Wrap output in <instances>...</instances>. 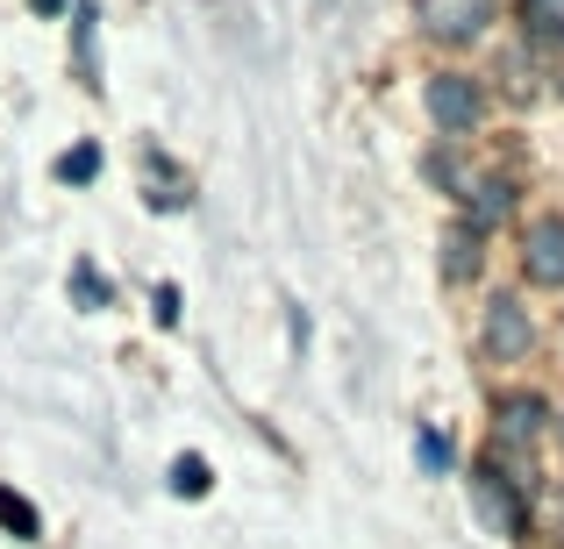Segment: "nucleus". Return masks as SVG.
I'll return each mask as SVG.
<instances>
[{"label":"nucleus","mask_w":564,"mask_h":549,"mask_svg":"<svg viewBox=\"0 0 564 549\" xmlns=\"http://www.w3.org/2000/svg\"><path fill=\"white\" fill-rule=\"evenodd\" d=\"M522 272L536 278V286H564V215L529 221V235H522Z\"/></svg>","instance_id":"423d86ee"},{"label":"nucleus","mask_w":564,"mask_h":549,"mask_svg":"<svg viewBox=\"0 0 564 549\" xmlns=\"http://www.w3.org/2000/svg\"><path fill=\"white\" fill-rule=\"evenodd\" d=\"M508 215H514V179H471L465 186V229L494 235Z\"/></svg>","instance_id":"0eeeda50"},{"label":"nucleus","mask_w":564,"mask_h":549,"mask_svg":"<svg viewBox=\"0 0 564 549\" xmlns=\"http://www.w3.org/2000/svg\"><path fill=\"white\" fill-rule=\"evenodd\" d=\"M471 507H479V521L494 528V536H529V493L514 479H500L494 457L471 464Z\"/></svg>","instance_id":"f03ea898"},{"label":"nucleus","mask_w":564,"mask_h":549,"mask_svg":"<svg viewBox=\"0 0 564 549\" xmlns=\"http://www.w3.org/2000/svg\"><path fill=\"white\" fill-rule=\"evenodd\" d=\"M0 536H14V542H43V514L29 507L14 485H0Z\"/></svg>","instance_id":"9d476101"},{"label":"nucleus","mask_w":564,"mask_h":549,"mask_svg":"<svg viewBox=\"0 0 564 549\" xmlns=\"http://www.w3.org/2000/svg\"><path fill=\"white\" fill-rule=\"evenodd\" d=\"M414 22H422L436 43H471V36H486V22H494V0H414Z\"/></svg>","instance_id":"39448f33"},{"label":"nucleus","mask_w":564,"mask_h":549,"mask_svg":"<svg viewBox=\"0 0 564 549\" xmlns=\"http://www.w3.org/2000/svg\"><path fill=\"white\" fill-rule=\"evenodd\" d=\"M422 464L429 471H451V442H443V436H422Z\"/></svg>","instance_id":"dca6fc26"},{"label":"nucleus","mask_w":564,"mask_h":549,"mask_svg":"<svg viewBox=\"0 0 564 549\" xmlns=\"http://www.w3.org/2000/svg\"><path fill=\"white\" fill-rule=\"evenodd\" d=\"M94 22H100V8L79 0V8H72V65H79L86 86H94Z\"/></svg>","instance_id":"9b49d317"},{"label":"nucleus","mask_w":564,"mask_h":549,"mask_svg":"<svg viewBox=\"0 0 564 549\" xmlns=\"http://www.w3.org/2000/svg\"><path fill=\"white\" fill-rule=\"evenodd\" d=\"M522 29L536 51H564V0H522Z\"/></svg>","instance_id":"1a4fd4ad"},{"label":"nucleus","mask_w":564,"mask_h":549,"mask_svg":"<svg viewBox=\"0 0 564 549\" xmlns=\"http://www.w3.org/2000/svg\"><path fill=\"white\" fill-rule=\"evenodd\" d=\"M479 264H486V235L457 221V229L443 235V278H451V286H471V278H479Z\"/></svg>","instance_id":"6e6552de"},{"label":"nucleus","mask_w":564,"mask_h":549,"mask_svg":"<svg viewBox=\"0 0 564 549\" xmlns=\"http://www.w3.org/2000/svg\"><path fill=\"white\" fill-rule=\"evenodd\" d=\"M100 179V143H72L57 157V186H94Z\"/></svg>","instance_id":"4468645a"},{"label":"nucleus","mask_w":564,"mask_h":549,"mask_svg":"<svg viewBox=\"0 0 564 549\" xmlns=\"http://www.w3.org/2000/svg\"><path fill=\"white\" fill-rule=\"evenodd\" d=\"M429 114H436L443 136H465V129L486 114L479 79H471V72H436V79H429Z\"/></svg>","instance_id":"20e7f679"},{"label":"nucleus","mask_w":564,"mask_h":549,"mask_svg":"<svg viewBox=\"0 0 564 549\" xmlns=\"http://www.w3.org/2000/svg\"><path fill=\"white\" fill-rule=\"evenodd\" d=\"M151 315H158V329H180V286H158L151 293Z\"/></svg>","instance_id":"2eb2a0df"},{"label":"nucleus","mask_w":564,"mask_h":549,"mask_svg":"<svg viewBox=\"0 0 564 549\" xmlns=\"http://www.w3.org/2000/svg\"><path fill=\"white\" fill-rule=\"evenodd\" d=\"M557 428V414H551V399L543 393H500V407H494V442H486V457L500 464V479H514L529 493L536 485V442Z\"/></svg>","instance_id":"f257e3e1"},{"label":"nucleus","mask_w":564,"mask_h":549,"mask_svg":"<svg viewBox=\"0 0 564 549\" xmlns=\"http://www.w3.org/2000/svg\"><path fill=\"white\" fill-rule=\"evenodd\" d=\"M172 493H180V499H207V493H215V471H207V457H193V450L172 457Z\"/></svg>","instance_id":"f8f14e48"},{"label":"nucleus","mask_w":564,"mask_h":549,"mask_svg":"<svg viewBox=\"0 0 564 549\" xmlns=\"http://www.w3.org/2000/svg\"><path fill=\"white\" fill-rule=\"evenodd\" d=\"M108 300H115V286L100 278V264L79 257V264H72V307H86V315H94V307H108Z\"/></svg>","instance_id":"ddd939ff"},{"label":"nucleus","mask_w":564,"mask_h":549,"mask_svg":"<svg viewBox=\"0 0 564 549\" xmlns=\"http://www.w3.org/2000/svg\"><path fill=\"white\" fill-rule=\"evenodd\" d=\"M29 8H36V14H65L72 0H29Z\"/></svg>","instance_id":"f3484780"},{"label":"nucleus","mask_w":564,"mask_h":549,"mask_svg":"<svg viewBox=\"0 0 564 549\" xmlns=\"http://www.w3.org/2000/svg\"><path fill=\"white\" fill-rule=\"evenodd\" d=\"M557 442H564V421H557Z\"/></svg>","instance_id":"a211bd4d"},{"label":"nucleus","mask_w":564,"mask_h":549,"mask_svg":"<svg viewBox=\"0 0 564 549\" xmlns=\"http://www.w3.org/2000/svg\"><path fill=\"white\" fill-rule=\"evenodd\" d=\"M479 350L494 364H522L529 350H536V321H529V307L514 300V293H500L494 307H486V321H479Z\"/></svg>","instance_id":"7ed1b4c3"}]
</instances>
